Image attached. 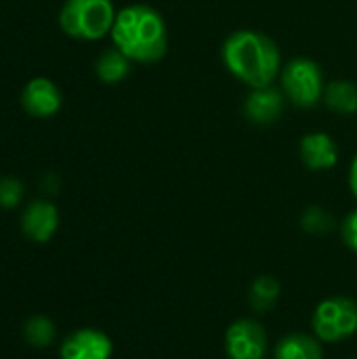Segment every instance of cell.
Segmentation results:
<instances>
[{
	"mask_svg": "<svg viewBox=\"0 0 357 359\" xmlns=\"http://www.w3.org/2000/svg\"><path fill=\"white\" fill-rule=\"evenodd\" d=\"M221 59L227 72L250 90L271 86L284 67L278 44L257 29L231 32L221 46Z\"/></svg>",
	"mask_w": 357,
	"mask_h": 359,
	"instance_id": "cell-1",
	"label": "cell"
},
{
	"mask_svg": "<svg viewBox=\"0 0 357 359\" xmlns=\"http://www.w3.org/2000/svg\"><path fill=\"white\" fill-rule=\"evenodd\" d=\"M112 40L133 63H156L168 50V27L149 4H128L118 11Z\"/></svg>",
	"mask_w": 357,
	"mask_h": 359,
	"instance_id": "cell-2",
	"label": "cell"
},
{
	"mask_svg": "<svg viewBox=\"0 0 357 359\" xmlns=\"http://www.w3.org/2000/svg\"><path fill=\"white\" fill-rule=\"evenodd\" d=\"M116 15L112 0H65L59 25L69 38L93 42L112 34Z\"/></svg>",
	"mask_w": 357,
	"mask_h": 359,
	"instance_id": "cell-3",
	"label": "cell"
},
{
	"mask_svg": "<svg viewBox=\"0 0 357 359\" xmlns=\"http://www.w3.org/2000/svg\"><path fill=\"white\" fill-rule=\"evenodd\" d=\"M280 80H282L284 95L297 107L311 109L320 101H324V90H326L324 72L309 57H295V59H290L282 67Z\"/></svg>",
	"mask_w": 357,
	"mask_h": 359,
	"instance_id": "cell-4",
	"label": "cell"
},
{
	"mask_svg": "<svg viewBox=\"0 0 357 359\" xmlns=\"http://www.w3.org/2000/svg\"><path fill=\"white\" fill-rule=\"evenodd\" d=\"M311 328L322 343L351 339L357 332V303L341 294L320 301L311 318Z\"/></svg>",
	"mask_w": 357,
	"mask_h": 359,
	"instance_id": "cell-5",
	"label": "cell"
},
{
	"mask_svg": "<svg viewBox=\"0 0 357 359\" xmlns=\"http://www.w3.org/2000/svg\"><path fill=\"white\" fill-rule=\"evenodd\" d=\"M225 353L229 359H267L269 339L265 328L250 318L236 320L225 330Z\"/></svg>",
	"mask_w": 357,
	"mask_h": 359,
	"instance_id": "cell-6",
	"label": "cell"
},
{
	"mask_svg": "<svg viewBox=\"0 0 357 359\" xmlns=\"http://www.w3.org/2000/svg\"><path fill=\"white\" fill-rule=\"evenodd\" d=\"M61 359H112V339L97 328H80L61 343Z\"/></svg>",
	"mask_w": 357,
	"mask_h": 359,
	"instance_id": "cell-7",
	"label": "cell"
},
{
	"mask_svg": "<svg viewBox=\"0 0 357 359\" xmlns=\"http://www.w3.org/2000/svg\"><path fill=\"white\" fill-rule=\"evenodd\" d=\"M63 105L59 86L48 78H34L21 93V107L32 118H53Z\"/></svg>",
	"mask_w": 357,
	"mask_h": 359,
	"instance_id": "cell-8",
	"label": "cell"
},
{
	"mask_svg": "<svg viewBox=\"0 0 357 359\" xmlns=\"http://www.w3.org/2000/svg\"><path fill=\"white\" fill-rule=\"evenodd\" d=\"M284 105H286L284 90H280L276 86L252 88L244 101V116L250 124L269 126L282 118Z\"/></svg>",
	"mask_w": 357,
	"mask_h": 359,
	"instance_id": "cell-9",
	"label": "cell"
},
{
	"mask_svg": "<svg viewBox=\"0 0 357 359\" xmlns=\"http://www.w3.org/2000/svg\"><path fill=\"white\" fill-rule=\"evenodd\" d=\"M57 227H59V210L55 204L46 200H34L21 215L23 233L38 244L48 242L55 236Z\"/></svg>",
	"mask_w": 357,
	"mask_h": 359,
	"instance_id": "cell-10",
	"label": "cell"
},
{
	"mask_svg": "<svg viewBox=\"0 0 357 359\" xmlns=\"http://www.w3.org/2000/svg\"><path fill=\"white\" fill-rule=\"evenodd\" d=\"M301 160L309 170H330L339 162V145L326 133H309L299 145Z\"/></svg>",
	"mask_w": 357,
	"mask_h": 359,
	"instance_id": "cell-11",
	"label": "cell"
},
{
	"mask_svg": "<svg viewBox=\"0 0 357 359\" xmlns=\"http://www.w3.org/2000/svg\"><path fill=\"white\" fill-rule=\"evenodd\" d=\"M274 359H324L322 341L314 334L292 332L278 341L274 347Z\"/></svg>",
	"mask_w": 357,
	"mask_h": 359,
	"instance_id": "cell-12",
	"label": "cell"
},
{
	"mask_svg": "<svg viewBox=\"0 0 357 359\" xmlns=\"http://www.w3.org/2000/svg\"><path fill=\"white\" fill-rule=\"evenodd\" d=\"M130 65H133V61L122 50H118L114 46V48H107L99 55V59L95 63V72H97V78L101 82L118 84L130 74Z\"/></svg>",
	"mask_w": 357,
	"mask_h": 359,
	"instance_id": "cell-13",
	"label": "cell"
},
{
	"mask_svg": "<svg viewBox=\"0 0 357 359\" xmlns=\"http://www.w3.org/2000/svg\"><path fill=\"white\" fill-rule=\"evenodd\" d=\"M324 103L330 111L351 116L357 111V86L351 80H335L326 84Z\"/></svg>",
	"mask_w": 357,
	"mask_h": 359,
	"instance_id": "cell-14",
	"label": "cell"
},
{
	"mask_svg": "<svg viewBox=\"0 0 357 359\" xmlns=\"http://www.w3.org/2000/svg\"><path fill=\"white\" fill-rule=\"evenodd\" d=\"M280 282L271 276H259L248 290V305L257 313H267L276 307L280 299Z\"/></svg>",
	"mask_w": 357,
	"mask_h": 359,
	"instance_id": "cell-15",
	"label": "cell"
},
{
	"mask_svg": "<svg viewBox=\"0 0 357 359\" xmlns=\"http://www.w3.org/2000/svg\"><path fill=\"white\" fill-rule=\"evenodd\" d=\"M55 337H57L55 324L44 316H34L23 324V339L36 349H44L53 345Z\"/></svg>",
	"mask_w": 357,
	"mask_h": 359,
	"instance_id": "cell-16",
	"label": "cell"
},
{
	"mask_svg": "<svg viewBox=\"0 0 357 359\" xmlns=\"http://www.w3.org/2000/svg\"><path fill=\"white\" fill-rule=\"evenodd\" d=\"M301 225H303L305 231L320 236V233H328V231L335 229V219H332L324 208L311 206V208L305 210V215H303V219H301Z\"/></svg>",
	"mask_w": 357,
	"mask_h": 359,
	"instance_id": "cell-17",
	"label": "cell"
},
{
	"mask_svg": "<svg viewBox=\"0 0 357 359\" xmlns=\"http://www.w3.org/2000/svg\"><path fill=\"white\" fill-rule=\"evenodd\" d=\"M23 183L15 177H2L0 179V208L11 210L15 206H19V202L23 200Z\"/></svg>",
	"mask_w": 357,
	"mask_h": 359,
	"instance_id": "cell-18",
	"label": "cell"
},
{
	"mask_svg": "<svg viewBox=\"0 0 357 359\" xmlns=\"http://www.w3.org/2000/svg\"><path fill=\"white\" fill-rule=\"evenodd\" d=\"M341 236L349 250L357 255V210H351L341 223Z\"/></svg>",
	"mask_w": 357,
	"mask_h": 359,
	"instance_id": "cell-19",
	"label": "cell"
},
{
	"mask_svg": "<svg viewBox=\"0 0 357 359\" xmlns=\"http://www.w3.org/2000/svg\"><path fill=\"white\" fill-rule=\"evenodd\" d=\"M349 189L357 198V154L356 158H353V162H351V166H349Z\"/></svg>",
	"mask_w": 357,
	"mask_h": 359,
	"instance_id": "cell-20",
	"label": "cell"
}]
</instances>
